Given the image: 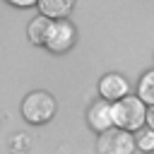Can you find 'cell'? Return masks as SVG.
<instances>
[{
	"instance_id": "obj_1",
	"label": "cell",
	"mask_w": 154,
	"mask_h": 154,
	"mask_svg": "<svg viewBox=\"0 0 154 154\" xmlns=\"http://www.w3.org/2000/svg\"><path fill=\"white\" fill-rule=\"evenodd\" d=\"M111 116H113V125L128 132H137L144 125V116L147 108L137 96H123L118 101L111 103Z\"/></svg>"
},
{
	"instance_id": "obj_2",
	"label": "cell",
	"mask_w": 154,
	"mask_h": 154,
	"mask_svg": "<svg viewBox=\"0 0 154 154\" xmlns=\"http://www.w3.org/2000/svg\"><path fill=\"white\" fill-rule=\"evenodd\" d=\"M22 116L26 123L43 125L55 116V99L48 91H31L22 101Z\"/></svg>"
},
{
	"instance_id": "obj_3",
	"label": "cell",
	"mask_w": 154,
	"mask_h": 154,
	"mask_svg": "<svg viewBox=\"0 0 154 154\" xmlns=\"http://www.w3.org/2000/svg\"><path fill=\"white\" fill-rule=\"evenodd\" d=\"M96 149H99V154H132L137 149L135 147V135L113 125V128L99 132Z\"/></svg>"
},
{
	"instance_id": "obj_4",
	"label": "cell",
	"mask_w": 154,
	"mask_h": 154,
	"mask_svg": "<svg viewBox=\"0 0 154 154\" xmlns=\"http://www.w3.org/2000/svg\"><path fill=\"white\" fill-rule=\"evenodd\" d=\"M75 38H77V31H75V24L67 22V19H51V26L46 31V38H43V46L53 53H65L75 46Z\"/></svg>"
},
{
	"instance_id": "obj_5",
	"label": "cell",
	"mask_w": 154,
	"mask_h": 154,
	"mask_svg": "<svg viewBox=\"0 0 154 154\" xmlns=\"http://www.w3.org/2000/svg\"><path fill=\"white\" fill-rule=\"evenodd\" d=\"M128 89H130L128 79H125L123 75H118V72L106 75V77H101V82H99V94H101V99H106V101H118V99L128 96Z\"/></svg>"
},
{
	"instance_id": "obj_6",
	"label": "cell",
	"mask_w": 154,
	"mask_h": 154,
	"mask_svg": "<svg viewBox=\"0 0 154 154\" xmlns=\"http://www.w3.org/2000/svg\"><path fill=\"white\" fill-rule=\"evenodd\" d=\"M87 123L91 125V130L96 132H103L108 128H113V116H111V101L106 99H99L89 106L87 111Z\"/></svg>"
},
{
	"instance_id": "obj_7",
	"label": "cell",
	"mask_w": 154,
	"mask_h": 154,
	"mask_svg": "<svg viewBox=\"0 0 154 154\" xmlns=\"http://www.w3.org/2000/svg\"><path fill=\"white\" fill-rule=\"evenodd\" d=\"M36 5H38V10H41L43 17H48V19H63L75 7V0H36Z\"/></svg>"
},
{
	"instance_id": "obj_8",
	"label": "cell",
	"mask_w": 154,
	"mask_h": 154,
	"mask_svg": "<svg viewBox=\"0 0 154 154\" xmlns=\"http://www.w3.org/2000/svg\"><path fill=\"white\" fill-rule=\"evenodd\" d=\"M48 26H51V19H48V17H43V14L34 17V19L29 22V41H31L34 46H43V38H46Z\"/></svg>"
},
{
	"instance_id": "obj_9",
	"label": "cell",
	"mask_w": 154,
	"mask_h": 154,
	"mask_svg": "<svg viewBox=\"0 0 154 154\" xmlns=\"http://www.w3.org/2000/svg\"><path fill=\"white\" fill-rule=\"evenodd\" d=\"M137 99L144 106H154V70L144 72V77L137 84Z\"/></svg>"
},
{
	"instance_id": "obj_10",
	"label": "cell",
	"mask_w": 154,
	"mask_h": 154,
	"mask_svg": "<svg viewBox=\"0 0 154 154\" xmlns=\"http://www.w3.org/2000/svg\"><path fill=\"white\" fill-rule=\"evenodd\" d=\"M135 147L142 149V152H154V130L140 128L135 132Z\"/></svg>"
},
{
	"instance_id": "obj_11",
	"label": "cell",
	"mask_w": 154,
	"mask_h": 154,
	"mask_svg": "<svg viewBox=\"0 0 154 154\" xmlns=\"http://www.w3.org/2000/svg\"><path fill=\"white\" fill-rule=\"evenodd\" d=\"M144 123H147V128H149V130H154V106H149V108H147Z\"/></svg>"
},
{
	"instance_id": "obj_12",
	"label": "cell",
	"mask_w": 154,
	"mask_h": 154,
	"mask_svg": "<svg viewBox=\"0 0 154 154\" xmlns=\"http://www.w3.org/2000/svg\"><path fill=\"white\" fill-rule=\"evenodd\" d=\"M10 5H14V7H31V5H36V0H7Z\"/></svg>"
}]
</instances>
